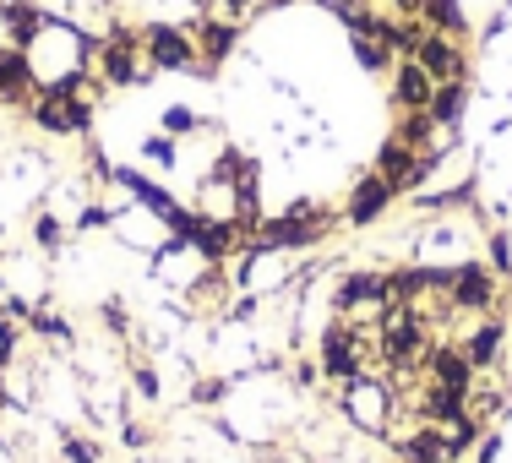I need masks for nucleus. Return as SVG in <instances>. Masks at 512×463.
I'll list each match as a JSON object with an SVG mask.
<instances>
[{"mask_svg": "<svg viewBox=\"0 0 512 463\" xmlns=\"http://www.w3.org/2000/svg\"><path fill=\"white\" fill-rule=\"evenodd\" d=\"M393 404H398V387L382 382V376H355V382H344V420L360 425L365 436L393 431Z\"/></svg>", "mask_w": 512, "mask_h": 463, "instance_id": "1", "label": "nucleus"}, {"mask_svg": "<svg viewBox=\"0 0 512 463\" xmlns=\"http://www.w3.org/2000/svg\"><path fill=\"white\" fill-rule=\"evenodd\" d=\"M316 365H322V376H327V382H338V387L355 382V376H376L371 365H365V355H360V333H355L349 316H333V322H327Z\"/></svg>", "mask_w": 512, "mask_h": 463, "instance_id": "2", "label": "nucleus"}, {"mask_svg": "<svg viewBox=\"0 0 512 463\" xmlns=\"http://www.w3.org/2000/svg\"><path fill=\"white\" fill-rule=\"evenodd\" d=\"M447 306L463 311V316H491L496 306H502V278H496L485 262H458L453 284H447Z\"/></svg>", "mask_w": 512, "mask_h": 463, "instance_id": "3", "label": "nucleus"}, {"mask_svg": "<svg viewBox=\"0 0 512 463\" xmlns=\"http://www.w3.org/2000/svg\"><path fill=\"white\" fill-rule=\"evenodd\" d=\"M28 115H33V126H39V131H55V137H77V131L93 126V104L82 99V93H66L60 82L39 93V104H33Z\"/></svg>", "mask_w": 512, "mask_h": 463, "instance_id": "4", "label": "nucleus"}, {"mask_svg": "<svg viewBox=\"0 0 512 463\" xmlns=\"http://www.w3.org/2000/svg\"><path fill=\"white\" fill-rule=\"evenodd\" d=\"M142 50H148V66H158V71H202L197 39L186 28H148L142 33Z\"/></svg>", "mask_w": 512, "mask_h": 463, "instance_id": "5", "label": "nucleus"}, {"mask_svg": "<svg viewBox=\"0 0 512 463\" xmlns=\"http://www.w3.org/2000/svg\"><path fill=\"white\" fill-rule=\"evenodd\" d=\"M99 71L109 88H126V82H142L148 71H142V39L126 28H115L109 39L99 44Z\"/></svg>", "mask_w": 512, "mask_h": 463, "instance_id": "6", "label": "nucleus"}, {"mask_svg": "<svg viewBox=\"0 0 512 463\" xmlns=\"http://www.w3.org/2000/svg\"><path fill=\"white\" fill-rule=\"evenodd\" d=\"M420 376H425V382H436V387H453V393H474V387H480V371H474V360L463 355L458 344H431Z\"/></svg>", "mask_w": 512, "mask_h": 463, "instance_id": "7", "label": "nucleus"}, {"mask_svg": "<svg viewBox=\"0 0 512 463\" xmlns=\"http://www.w3.org/2000/svg\"><path fill=\"white\" fill-rule=\"evenodd\" d=\"M393 202H398V186H393V180H382V175L371 169V175H360V180H355V191H349L344 218H349L355 229H365V224H376V218H382Z\"/></svg>", "mask_w": 512, "mask_h": 463, "instance_id": "8", "label": "nucleus"}, {"mask_svg": "<svg viewBox=\"0 0 512 463\" xmlns=\"http://www.w3.org/2000/svg\"><path fill=\"white\" fill-rule=\"evenodd\" d=\"M186 246H197L207 262H224V257H235V251L246 246V235H240L235 218H197L191 235H186Z\"/></svg>", "mask_w": 512, "mask_h": 463, "instance_id": "9", "label": "nucleus"}, {"mask_svg": "<svg viewBox=\"0 0 512 463\" xmlns=\"http://www.w3.org/2000/svg\"><path fill=\"white\" fill-rule=\"evenodd\" d=\"M409 60H420L425 71H431V82H463V50L458 39H447V33H425L420 50Z\"/></svg>", "mask_w": 512, "mask_h": 463, "instance_id": "10", "label": "nucleus"}, {"mask_svg": "<svg viewBox=\"0 0 512 463\" xmlns=\"http://www.w3.org/2000/svg\"><path fill=\"white\" fill-rule=\"evenodd\" d=\"M393 453L404 463H453V453H447V431L442 425H425V420L414 425L409 436H398Z\"/></svg>", "mask_w": 512, "mask_h": 463, "instance_id": "11", "label": "nucleus"}, {"mask_svg": "<svg viewBox=\"0 0 512 463\" xmlns=\"http://www.w3.org/2000/svg\"><path fill=\"white\" fill-rule=\"evenodd\" d=\"M431 93H436L431 71H425L420 60H398V66H393V104L398 109H425V104H431Z\"/></svg>", "mask_w": 512, "mask_h": 463, "instance_id": "12", "label": "nucleus"}, {"mask_svg": "<svg viewBox=\"0 0 512 463\" xmlns=\"http://www.w3.org/2000/svg\"><path fill=\"white\" fill-rule=\"evenodd\" d=\"M502 344H507V322H502V316H485V322L474 327L458 349L474 360V371H491V365L502 360Z\"/></svg>", "mask_w": 512, "mask_h": 463, "instance_id": "13", "label": "nucleus"}, {"mask_svg": "<svg viewBox=\"0 0 512 463\" xmlns=\"http://www.w3.org/2000/svg\"><path fill=\"white\" fill-rule=\"evenodd\" d=\"M33 82H39V71H33L28 50L6 44V50H0V93H6V104H22L33 93Z\"/></svg>", "mask_w": 512, "mask_h": 463, "instance_id": "14", "label": "nucleus"}, {"mask_svg": "<svg viewBox=\"0 0 512 463\" xmlns=\"http://www.w3.org/2000/svg\"><path fill=\"white\" fill-rule=\"evenodd\" d=\"M197 55H202V71H213L218 60H224L229 50H235V39H240V28L235 22H224V17H207V22H197Z\"/></svg>", "mask_w": 512, "mask_h": 463, "instance_id": "15", "label": "nucleus"}, {"mask_svg": "<svg viewBox=\"0 0 512 463\" xmlns=\"http://www.w3.org/2000/svg\"><path fill=\"white\" fill-rule=\"evenodd\" d=\"M44 22H50V17H44L39 6H28V0H11V6H6V28H11V44H17V50H28V44L39 39Z\"/></svg>", "mask_w": 512, "mask_h": 463, "instance_id": "16", "label": "nucleus"}, {"mask_svg": "<svg viewBox=\"0 0 512 463\" xmlns=\"http://www.w3.org/2000/svg\"><path fill=\"white\" fill-rule=\"evenodd\" d=\"M463 104H469V88L463 82H436L431 104H425V115L436 120V126H453V120L463 115Z\"/></svg>", "mask_w": 512, "mask_h": 463, "instance_id": "17", "label": "nucleus"}, {"mask_svg": "<svg viewBox=\"0 0 512 463\" xmlns=\"http://www.w3.org/2000/svg\"><path fill=\"white\" fill-rule=\"evenodd\" d=\"M398 142H409L414 153H431V137H436V120L425 115V109H404V120H398V131H393Z\"/></svg>", "mask_w": 512, "mask_h": 463, "instance_id": "18", "label": "nucleus"}, {"mask_svg": "<svg viewBox=\"0 0 512 463\" xmlns=\"http://www.w3.org/2000/svg\"><path fill=\"white\" fill-rule=\"evenodd\" d=\"M355 60L365 71H387V60H393V50H387L382 39H371V33H355Z\"/></svg>", "mask_w": 512, "mask_h": 463, "instance_id": "19", "label": "nucleus"}, {"mask_svg": "<svg viewBox=\"0 0 512 463\" xmlns=\"http://www.w3.org/2000/svg\"><path fill=\"white\" fill-rule=\"evenodd\" d=\"M28 327H33V333H50L55 344H71V327L60 322L55 311H28Z\"/></svg>", "mask_w": 512, "mask_h": 463, "instance_id": "20", "label": "nucleus"}, {"mask_svg": "<svg viewBox=\"0 0 512 463\" xmlns=\"http://www.w3.org/2000/svg\"><path fill=\"white\" fill-rule=\"evenodd\" d=\"M60 453H66V463H99V442L93 436H66Z\"/></svg>", "mask_w": 512, "mask_h": 463, "instance_id": "21", "label": "nucleus"}, {"mask_svg": "<svg viewBox=\"0 0 512 463\" xmlns=\"http://www.w3.org/2000/svg\"><path fill=\"white\" fill-rule=\"evenodd\" d=\"M224 393H229V382H218V376H213V382L191 387V404H197V409H218V404H224Z\"/></svg>", "mask_w": 512, "mask_h": 463, "instance_id": "22", "label": "nucleus"}, {"mask_svg": "<svg viewBox=\"0 0 512 463\" xmlns=\"http://www.w3.org/2000/svg\"><path fill=\"white\" fill-rule=\"evenodd\" d=\"M197 300H202V306H224V300H229V284H224V278H218V273H202V284H197Z\"/></svg>", "mask_w": 512, "mask_h": 463, "instance_id": "23", "label": "nucleus"}, {"mask_svg": "<svg viewBox=\"0 0 512 463\" xmlns=\"http://www.w3.org/2000/svg\"><path fill=\"white\" fill-rule=\"evenodd\" d=\"M33 240H39L44 251H55L60 240H66V229H60V224H55L50 213H39V218H33Z\"/></svg>", "mask_w": 512, "mask_h": 463, "instance_id": "24", "label": "nucleus"}, {"mask_svg": "<svg viewBox=\"0 0 512 463\" xmlns=\"http://www.w3.org/2000/svg\"><path fill=\"white\" fill-rule=\"evenodd\" d=\"M491 273H496V278H507V273H512V240L502 235V229L491 235Z\"/></svg>", "mask_w": 512, "mask_h": 463, "instance_id": "25", "label": "nucleus"}, {"mask_svg": "<svg viewBox=\"0 0 512 463\" xmlns=\"http://www.w3.org/2000/svg\"><path fill=\"white\" fill-rule=\"evenodd\" d=\"M104 327H109V333H126V327H131V316H126L120 300H104Z\"/></svg>", "mask_w": 512, "mask_h": 463, "instance_id": "26", "label": "nucleus"}, {"mask_svg": "<svg viewBox=\"0 0 512 463\" xmlns=\"http://www.w3.org/2000/svg\"><path fill=\"white\" fill-rule=\"evenodd\" d=\"M496 458H502V436L485 431V436H480V447H474V463H496Z\"/></svg>", "mask_w": 512, "mask_h": 463, "instance_id": "27", "label": "nucleus"}, {"mask_svg": "<svg viewBox=\"0 0 512 463\" xmlns=\"http://www.w3.org/2000/svg\"><path fill=\"white\" fill-rule=\"evenodd\" d=\"M131 382H137L142 398H158V371H153V365H137V371H131Z\"/></svg>", "mask_w": 512, "mask_h": 463, "instance_id": "28", "label": "nucleus"}, {"mask_svg": "<svg viewBox=\"0 0 512 463\" xmlns=\"http://www.w3.org/2000/svg\"><path fill=\"white\" fill-rule=\"evenodd\" d=\"M191 126H197V115H191V109H164V131H191Z\"/></svg>", "mask_w": 512, "mask_h": 463, "instance_id": "29", "label": "nucleus"}, {"mask_svg": "<svg viewBox=\"0 0 512 463\" xmlns=\"http://www.w3.org/2000/svg\"><path fill=\"white\" fill-rule=\"evenodd\" d=\"M120 442H126L131 453H142V447H148V431H142L137 420H126V425H120Z\"/></svg>", "mask_w": 512, "mask_h": 463, "instance_id": "30", "label": "nucleus"}, {"mask_svg": "<svg viewBox=\"0 0 512 463\" xmlns=\"http://www.w3.org/2000/svg\"><path fill=\"white\" fill-rule=\"evenodd\" d=\"M148 158H153V164H175V142L153 137V142H148Z\"/></svg>", "mask_w": 512, "mask_h": 463, "instance_id": "31", "label": "nucleus"}, {"mask_svg": "<svg viewBox=\"0 0 512 463\" xmlns=\"http://www.w3.org/2000/svg\"><path fill=\"white\" fill-rule=\"evenodd\" d=\"M99 224H109V213H104V207H88V213L77 218V229H99Z\"/></svg>", "mask_w": 512, "mask_h": 463, "instance_id": "32", "label": "nucleus"}, {"mask_svg": "<svg viewBox=\"0 0 512 463\" xmlns=\"http://www.w3.org/2000/svg\"><path fill=\"white\" fill-rule=\"evenodd\" d=\"M316 371H322V365H311V360H300V365H295V382H300V387H311V382H316Z\"/></svg>", "mask_w": 512, "mask_h": 463, "instance_id": "33", "label": "nucleus"}, {"mask_svg": "<svg viewBox=\"0 0 512 463\" xmlns=\"http://www.w3.org/2000/svg\"><path fill=\"white\" fill-rule=\"evenodd\" d=\"M224 6H229V11H251L256 0H224Z\"/></svg>", "mask_w": 512, "mask_h": 463, "instance_id": "34", "label": "nucleus"}]
</instances>
